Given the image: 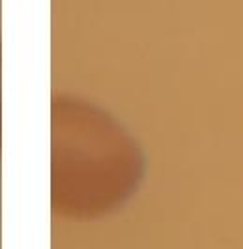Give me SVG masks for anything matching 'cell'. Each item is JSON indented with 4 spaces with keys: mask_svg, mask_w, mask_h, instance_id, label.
<instances>
[{
    "mask_svg": "<svg viewBox=\"0 0 243 249\" xmlns=\"http://www.w3.org/2000/svg\"><path fill=\"white\" fill-rule=\"evenodd\" d=\"M52 212L92 221L127 204L144 178V154L107 111L77 96H54Z\"/></svg>",
    "mask_w": 243,
    "mask_h": 249,
    "instance_id": "6da1fadb",
    "label": "cell"
}]
</instances>
